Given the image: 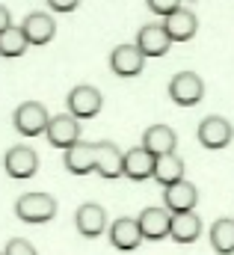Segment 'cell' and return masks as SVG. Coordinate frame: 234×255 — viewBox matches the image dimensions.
<instances>
[{"instance_id": "cell-26", "label": "cell", "mask_w": 234, "mask_h": 255, "mask_svg": "<svg viewBox=\"0 0 234 255\" xmlns=\"http://www.w3.org/2000/svg\"><path fill=\"white\" fill-rule=\"evenodd\" d=\"M48 6H51L54 12H62V15H65V12H74V9L80 6V0H48Z\"/></svg>"}, {"instance_id": "cell-5", "label": "cell", "mask_w": 234, "mask_h": 255, "mask_svg": "<svg viewBox=\"0 0 234 255\" xmlns=\"http://www.w3.org/2000/svg\"><path fill=\"white\" fill-rule=\"evenodd\" d=\"M3 166H6V175L9 178H33L39 172V154L30 148V145H12L3 157Z\"/></svg>"}, {"instance_id": "cell-10", "label": "cell", "mask_w": 234, "mask_h": 255, "mask_svg": "<svg viewBox=\"0 0 234 255\" xmlns=\"http://www.w3.org/2000/svg\"><path fill=\"white\" fill-rule=\"evenodd\" d=\"M139 51H142V57L148 60V57H166L169 54V45H172V39L166 36V30H163V24H145V27H139V33H136V42H133Z\"/></svg>"}, {"instance_id": "cell-14", "label": "cell", "mask_w": 234, "mask_h": 255, "mask_svg": "<svg viewBox=\"0 0 234 255\" xmlns=\"http://www.w3.org/2000/svg\"><path fill=\"white\" fill-rule=\"evenodd\" d=\"M142 148L151 157H163V154H175L178 136L169 125H148L142 133Z\"/></svg>"}, {"instance_id": "cell-16", "label": "cell", "mask_w": 234, "mask_h": 255, "mask_svg": "<svg viewBox=\"0 0 234 255\" xmlns=\"http://www.w3.org/2000/svg\"><path fill=\"white\" fill-rule=\"evenodd\" d=\"M163 30H166V36H169L172 42H190V39L196 36V30H199V18H196L187 6H181L172 15L163 18Z\"/></svg>"}, {"instance_id": "cell-7", "label": "cell", "mask_w": 234, "mask_h": 255, "mask_svg": "<svg viewBox=\"0 0 234 255\" xmlns=\"http://www.w3.org/2000/svg\"><path fill=\"white\" fill-rule=\"evenodd\" d=\"M232 136H234V130L229 125V119H223V116H205L199 122V142L205 148H211V151L226 148L232 142Z\"/></svg>"}, {"instance_id": "cell-18", "label": "cell", "mask_w": 234, "mask_h": 255, "mask_svg": "<svg viewBox=\"0 0 234 255\" xmlns=\"http://www.w3.org/2000/svg\"><path fill=\"white\" fill-rule=\"evenodd\" d=\"M163 208L169 211V214H187V211H193L196 208V202H199V190L190 184V181H178L172 187H166L163 190Z\"/></svg>"}, {"instance_id": "cell-3", "label": "cell", "mask_w": 234, "mask_h": 255, "mask_svg": "<svg viewBox=\"0 0 234 255\" xmlns=\"http://www.w3.org/2000/svg\"><path fill=\"white\" fill-rule=\"evenodd\" d=\"M101 104H104L101 92H98L95 86H89V83L74 86V89L68 92V98H65V107H68V113H71L77 122H80V119H95V116L101 113Z\"/></svg>"}, {"instance_id": "cell-20", "label": "cell", "mask_w": 234, "mask_h": 255, "mask_svg": "<svg viewBox=\"0 0 234 255\" xmlns=\"http://www.w3.org/2000/svg\"><path fill=\"white\" fill-rule=\"evenodd\" d=\"M202 235V220L196 211H187V214H172V229H169V238L175 244H193L199 241Z\"/></svg>"}, {"instance_id": "cell-12", "label": "cell", "mask_w": 234, "mask_h": 255, "mask_svg": "<svg viewBox=\"0 0 234 255\" xmlns=\"http://www.w3.org/2000/svg\"><path fill=\"white\" fill-rule=\"evenodd\" d=\"M110 68L118 77H136L145 68V57L136 45H116L110 51Z\"/></svg>"}, {"instance_id": "cell-11", "label": "cell", "mask_w": 234, "mask_h": 255, "mask_svg": "<svg viewBox=\"0 0 234 255\" xmlns=\"http://www.w3.org/2000/svg\"><path fill=\"white\" fill-rule=\"evenodd\" d=\"M136 223H139V232L145 241H163V238H169L172 214L166 208H145V211H139Z\"/></svg>"}, {"instance_id": "cell-4", "label": "cell", "mask_w": 234, "mask_h": 255, "mask_svg": "<svg viewBox=\"0 0 234 255\" xmlns=\"http://www.w3.org/2000/svg\"><path fill=\"white\" fill-rule=\"evenodd\" d=\"M169 98L178 107H196L205 98V83L196 71H178L169 80Z\"/></svg>"}, {"instance_id": "cell-1", "label": "cell", "mask_w": 234, "mask_h": 255, "mask_svg": "<svg viewBox=\"0 0 234 255\" xmlns=\"http://www.w3.org/2000/svg\"><path fill=\"white\" fill-rule=\"evenodd\" d=\"M15 217L24 223H48L57 217V199L48 193H24L15 202Z\"/></svg>"}, {"instance_id": "cell-13", "label": "cell", "mask_w": 234, "mask_h": 255, "mask_svg": "<svg viewBox=\"0 0 234 255\" xmlns=\"http://www.w3.org/2000/svg\"><path fill=\"white\" fill-rule=\"evenodd\" d=\"M21 30H24V36H27V45H48L51 39H54V33H57V21H54V15H48V12H30L24 21H21Z\"/></svg>"}, {"instance_id": "cell-24", "label": "cell", "mask_w": 234, "mask_h": 255, "mask_svg": "<svg viewBox=\"0 0 234 255\" xmlns=\"http://www.w3.org/2000/svg\"><path fill=\"white\" fill-rule=\"evenodd\" d=\"M3 255H36V247H33L30 241H24V238H12V241L6 244Z\"/></svg>"}, {"instance_id": "cell-23", "label": "cell", "mask_w": 234, "mask_h": 255, "mask_svg": "<svg viewBox=\"0 0 234 255\" xmlns=\"http://www.w3.org/2000/svg\"><path fill=\"white\" fill-rule=\"evenodd\" d=\"M27 48L30 45H27V36H24L21 27H9L6 33H0V57L15 60V57H24Z\"/></svg>"}, {"instance_id": "cell-25", "label": "cell", "mask_w": 234, "mask_h": 255, "mask_svg": "<svg viewBox=\"0 0 234 255\" xmlns=\"http://www.w3.org/2000/svg\"><path fill=\"white\" fill-rule=\"evenodd\" d=\"M148 9L154 12V15H172L175 9H181V0H148Z\"/></svg>"}, {"instance_id": "cell-9", "label": "cell", "mask_w": 234, "mask_h": 255, "mask_svg": "<svg viewBox=\"0 0 234 255\" xmlns=\"http://www.w3.org/2000/svg\"><path fill=\"white\" fill-rule=\"evenodd\" d=\"M154 163H157V157H151L142 145H133L124 151L121 175L130 181H148V178H154Z\"/></svg>"}, {"instance_id": "cell-17", "label": "cell", "mask_w": 234, "mask_h": 255, "mask_svg": "<svg viewBox=\"0 0 234 255\" xmlns=\"http://www.w3.org/2000/svg\"><path fill=\"white\" fill-rule=\"evenodd\" d=\"M139 241H142V232H139V223L133 217H118L110 226V244L118 253H133L139 247Z\"/></svg>"}, {"instance_id": "cell-8", "label": "cell", "mask_w": 234, "mask_h": 255, "mask_svg": "<svg viewBox=\"0 0 234 255\" xmlns=\"http://www.w3.org/2000/svg\"><path fill=\"white\" fill-rule=\"evenodd\" d=\"M121 160H124V151L116 142H110V139L95 142V172L101 178H107V181L121 178Z\"/></svg>"}, {"instance_id": "cell-27", "label": "cell", "mask_w": 234, "mask_h": 255, "mask_svg": "<svg viewBox=\"0 0 234 255\" xmlns=\"http://www.w3.org/2000/svg\"><path fill=\"white\" fill-rule=\"evenodd\" d=\"M9 27H15V24H12V15H9V9L0 3V33H6Z\"/></svg>"}, {"instance_id": "cell-15", "label": "cell", "mask_w": 234, "mask_h": 255, "mask_svg": "<svg viewBox=\"0 0 234 255\" xmlns=\"http://www.w3.org/2000/svg\"><path fill=\"white\" fill-rule=\"evenodd\" d=\"M74 226H77V232L83 238H98L107 229V211H104V205H98V202L80 205L77 214H74Z\"/></svg>"}, {"instance_id": "cell-6", "label": "cell", "mask_w": 234, "mask_h": 255, "mask_svg": "<svg viewBox=\"0 0 234 255\" xmlns=\"http://www.w3.org/2000/svg\"><path fill=\"white\" fill-rule=\"evenodd\" d=\"M45 136H48V142H51V145H57V148H65V151H68L74 142H80V122H77L71 113L51 116Z\"/></svg>"}, {"instance_id": "cell-28", "label": "cell", "mask_w": 234, "mask_h": 255, "mask_svg": "<svg viewBox=\"0 0 234 255\" xmlns=\"http://www.w3.org/2000/svg\"><path fill=\"white\" fill-rule=\"evenodd\" d=\"M0 255H3V253H0Z\"/></svg>"}, {"instance_id": "cell-22", "label": "cell", "mask_w": 234, "mask_h": 255, "mask_svg": "<svg viewBox=\"0 0 234 255\" xmlns=\"http://www.w3.org/2000/svg\"><path fill=\"white\" fill-rule=\"evenodd\" d=\"M211 247L220 255H234V220L223 217L211 223Z\"/></svg>"}, {"instance_id": "cell-21", "label": "cell", "mask_w": 234, "mask_h": 255, "mask_svg": "<svg viewBox=\"0 0 234 255\" xmlns=\"http://www.w3.org/2000/svg\"><path fill=\"white\" fill-rule=\"evenodd\" d=\"M154 181H160V187H172L178 181H184V160L178 154H163L154 163Z\"/></svg>"}, {"instance_id": "cell-2", "label": "cell", "mask_w": 234, "mask_h": 255, "mask_svg": "<svg viewBox=\"0 0 234 255\" xmlns=\"http://www.w3.org/2000/svg\"><path fill=\"white\" fill-rule=\"evenodd\" d=\"M48 122H51V113H48V107L39 104V101H24V104H18L15 113H12V125H15L18 133H24V136H39V133H45V130H48Z\"/></svg>"}, {"instance_id": "cell-19", "label": "cell", "mask_w": 234, "mask_h": 255, "mask_svg": "<svg viewBox=\"0 0 234 255\" xmlns=\"http://www.w3.org/2000/svg\"><path fill=\"white\" fill-rule=\"evenodd\" d=\"M65 169L71 175H86L95 169V142H74L65 151Z\"/></svg>"}]
</instances>
